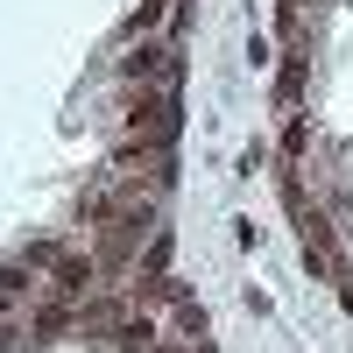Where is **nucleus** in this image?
<instances>
[{"mask_svg": "<svg viewBox=\"0 0 353 353\" xmlns=\"http://www.w3.org/2000/svg\"><path fill=\"white\" fill-rule=\"evenodd\" d=\"M176 113H184V106H176L170 85H163V92H156V85H141V92H128V134L170 149V141H176Z\"/></svg>", "mask_w": 353, "mask_h": 353, "instance_id": "f257e3e1", "label": "nucleus"}, {"mask_svg": "<svg viewBox=\"0 0 353 353\" xmlns=\"http://www.w3.org/2000/svg\"><path fill=\"white\" fill-rule=\"evenodd\" d=\"M121 78L128 85H176V50L170 43H134L121 57Z\"/></svg>", "mask_w": 353, "mask_h": 353, "instance_id": "f03ea898", "label": "nucleus"}, {"mask_svg": "<svg viewBox=\"0 0 353 353\" xmlns=\"http://www.w3.org/2000/svg\"><path fill=\"white\" fill-rule=\"evenodd\" d=\"M346 304H353V283H346Z\"/></svg>", "mask_w": 353, "mask_h": 353, "instance_id": "7ed1b4c3", "label": "nucleus"}]
</instances>
